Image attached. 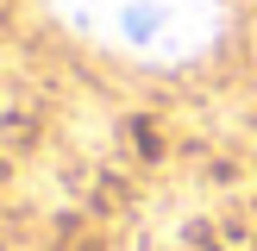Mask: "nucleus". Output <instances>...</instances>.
<instances>
[{
	"label": "nucleus",
	"mask_w": 257,
	"mask_h": 251,
	"mask_svg": "<svg viewBox=\"0 0 257 251\" xmlns=\"http://www.w3.org/2000/svg\"><path fill=\"white\" fill-rule=\"evenodd\" d=\"M82 38L138 63H188L220 38V0H50Z\"/></svg>",
	"instance_id": "nucleus-1"
}]
</instances>
